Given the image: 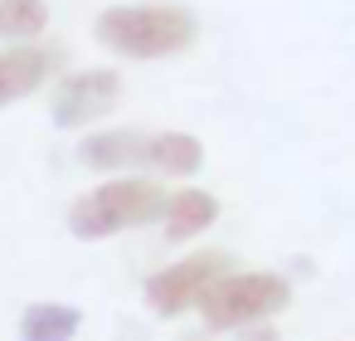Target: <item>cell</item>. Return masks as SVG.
Returning a JSON list of instances; mask_svg holds the SVG:
<instances>
[{
  "label": "cell",
  "instance_id": "obj_1",
  "mask_svg": "<svg viewBox=\"0 0 355 341\" xmlns=\"http://www.w3.org/2000/svg\"><path fill=\"white\" fill-rule=\"evenodd\" d=\"M93 35L117 59H171L200 40V20L175 0H137V6H107Z\"/></svg>",
  "mask_w": 355,
  "mask_h": 341
},
{
  "label": "cell",
  "instance_id": "obj_2",
  "mask_svg": "<svg viewBox=\"0 0 355 341\" xmlns=\"http://www.w3.org/2000/svg\"><path fill=\"white\" fill-rule=\"evenodd\" d=\"M166 215V185L151 176H112L93 190H83L69 205V234L83 244H103L112 234L127 229H146L161 224Z\"/></svg>",
  "mask_w": 355,
  "mask_h": 341
},
{
  "label": "cell",
  "instance_id": "obj_3",
  "mask_svg": "<svg viewBox=\"0 0 355 341\" xmlns=\"http://www.w3.org/2000/svg\"><path fill=\"white\" fill-rule=\"evenodd\" d=\"M292 302V283L272 268H229L219 283H209V292L200 297V322L209 331H248L263 326L268 317L287 312Z\"/></svg>",
  "mask_w": 355,
  "mask_h": 341
},
{
  "label": "cell",
  "instance_id": "obj_4",
  "mask_svg": "<svg viewBox=\"0 0 355 341\" xmlns=\"http://www.w3.org/2000/svg\"><path fill=\"white\" fill-rule=\"evenodd\" d=\"M229 268H234V258L224 249H200V253H185V258L156 268L146 278L141 297L156 317H180V312H195L200 297L209 292V283H219Z\"/></svg>",
  "mask_w": 355,
  "mask_h": 341
},
{
  "label": "cell",
  "instance_id": "obj_5",
  "mask_svg": "<svg viewBox=\"0 0 355 341\" xmlns=\"http://www.w3.org/2000/svg\"><path fill=\"white\" fill-rule=\"evenodd\" d=\"M122 103V74L107 69V64H93V69H73L54 83L49 93V117L54 127L64 132H88L93 122H103L112 108Z\"/></svg>",
  "mask_w": 355,
  "mask_h": 341
},
{
  "label": "cell",
  "instance_id": "obj_6",
  "mask_svg": "<svg viewBox=\"0 0 355 341\" xmlns=\"http://www.w3.org/2000/svg\"><path fill=\"white\" fill-rule=\"evenodd\" d=\"M64 69L59 44H0V108H10L30 93H40Z\"/></svg>",
  "mask_w": 355,
  "mask_h": 341
},
{
  "label": "cell",
  "instance_id": "obj_7",
  "mask_svg": "<svg viewBox=\"0 0 355 341\" xmlns=\"http://www.w3.org/2000/svg\"><path fill=\"white\" fill-rule=\"evenodd\" d=\"M78 161L88 171H103V176H132L146 166V132H132V127L88 132L78 142Z\"/></svg>",
  "mask_w": 355,
  "mask_h": 341
},
{
  "label": "cell",
  "instance_id": "obj_8",
  "mask_svg": "<svg viewBox=\"0 0 355 341\" xmlns=\"http://www.w3.org/2000/svg\"><path fill=\"white\" fill-rule=\"evenodd\" d=\"M214 224H219V195H209L200 185H180L166 195V215H161L166 244H190Z\"/></svg>",
  "mask_w": 355,
  "mask_h": 341
},
{
  "label": "cell",
  "instance_id": "obj_9",
  "mask_svg": "<svg viewBox=\"0 0 355 341\" xmlns=\"http://www.w3.org/2000/svg\"><path fill=\"white\" fill-rule=\"evenodd\" d=\"M205 166V147L200 137L190 132H146V166L151 176H166V181H185Z\"/></svg>",
  "mask_w": 355,
  "mask_h": 341
},
{
  "label": "cell",
  "instance_id": "obj_10",
  "mask_svg": "<svg viewBox=\"0 0 355 341\" xmlns=\"http://www.w3.org/2000/svg\"><path fill=\"white\" fill-rule=\"evenodd\" d=\"M78 331H83V312L73 302H54V297L30 302L20 312V322H15L20 341H73Z\"/></svg>",
  "mask_w": 355,
  "mask_h": 341
},
{
  "label": "cell",
  "instance_id": "obj_11",
  "mask_svg": "<svg viewBox=\"0 0 355 341\" xmlns=\"http://www.w3.org/2000/svg\"><path fill=\"white\" fill-rule=\"evenodd\" d=\"M49 30V0H0V44H35Z\"/></svg>",
  "mask_w": 355,
  "mask_h": 341
}]
</instances>
